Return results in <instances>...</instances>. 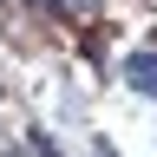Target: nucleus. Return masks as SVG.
<instances>
[{
  "label": "nucleus",
  "instance_id": "f03ea898",
  "mask_svg": "<svg viewBox=\"0 0 157 157\" xmlns=\"http://www.w3.org/2000/svg\"><path fill=\"white\" fill-rule=\"evenodd\" d=\"M39 7H52V0H39Z\"/></svg>",
  "mask_w": 157,
  "mask_h": 157
},
{
  "label": "nucleus",
  "instance_id": "f257e3e1",
  "mask_svg": "<svg viewBox=\"0 0 157 157\" xmlns=\"http://www.w3.org/2000/svg\"><path fill=\"white\" fill-rule=\"evenodd\" d=\"M124 72H131V85H137V92H151V98H157V52H131V66H124Z\"/></svg>",
  "mask_w": 157,
  "mask_h": 157
},
{
  "label": "nucleus",
  "instance_id": "7ed1b4c3",
  "mask_svg": "<svg viewBox=\"0 0 157 157\" xmlns=\"http://www.w3.org/2000/svg\"><path fill=\"white\" fill-rule=\"evenodd\" d=\"M105 157H111V151H105Z\"/></svg>",
  "mask_w": 157,
  "mask_h": 157
}]
</instances>
